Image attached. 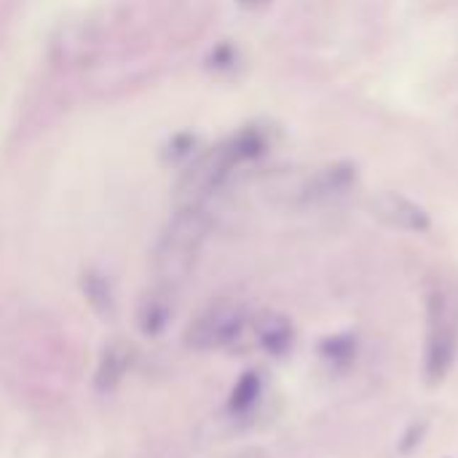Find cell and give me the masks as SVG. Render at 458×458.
<instances>
[{
  "instance_id": "6",
  "label": "cell",
  "mask_w": 458,
  "mask_h": 458,
  "mask_svg": "<svg viewBox=\"0 0 458 458\" xmlns=\"http://www.w3.org/2000/svg\"><path fill=\"white\" fill-rule=\"evenodd\" d=\"M255 335H257L263 349H268L271 354H281L289 346V340H292V327H289V322L284 316L268 311L257 319Z\"/></svg>"
},
{
  "instance_id": "7",
  "label": "cell",
  "mask_w": 458,
  "mask_h": 458,
  "mask_svg": "<svg viewBox=\"0 0 458 458\" xmlns=\"http://www.w3.org/2000/svg\"><path fill=\"white\" fill-rule=\"evenodd\" d=\"M84 292H86V298H89V303H91L99 313L113 311V295H110L108 279H102L99 274H89L84 281Z\"/></svg>"
},
{
  "instance_id": "1",
  "label": "cell",
  "mask_w": 458,
  "mask_h": 458,
  "mask_svg": "<svg viewBox=\"0 0 458 458\" xmlns=\"http://www.w3.org/2000/svg\"><path fill=\"white\" fill-rule=\"evenodd\" d=\"M206 236V215L196 204H182L156 244L153 263L161 279L177 281L188 274Z\"/></svg>"
},
{
  "instance_id": "3",
  "label": "cell",
  "mask_w": 458,
  "mask_h": 458,
  "mask_svg": "<svg viewBox=\"0 0 458 458\" xmlns=\"http://www.w3.org/2000/svg\"><path fill=\"white\" fill-rule=\"evenodd\" d=\"M247 325V308L239 301H215L185 330V343L196 351H215L233 343Z\"/></svg>"
},
{
  "instance_id": "2",
  "label": "cell",
  "mask_w": 458,
  "mask_h": 458,
  "mask_svg": "<svg viewBox=\"0 0 458 458\" xmlns=\"http://www.w3.org/2000/svg\"><path fill=\"white\" fill-rule=\"evenodd\" d=\"M458 354V298L450 289H437L429 301L426 325V375L442 381Z\"/></svg>"
},
{
  "instance_id": "5",
  "label": "cell",
  "mask_w": 458,
  "mask_h": 458,
  "mask_svg": "<svg viewBox=\"0 0 458 458\" xmlns=\"http://www.w3.org/2000/svg\"><path fill=\"white\" fill-rule=\"evenodd\" d=\"M169 322H172V303L164 292H153L140 303L137 325L145 335H161Z\"/></svg>"
},
{
  "instance_id": "4",
  "label": "cell",
  "mask_w": 458,
  "mask_h": 458,
  "mask_svg": "<svg viewBox=\"0 0 458 458\" xmlns=\"http://www.w3.org/2000/svg\"><path fill=\"white\" fill-rule=\"evenodd\" d=\"M134 362V351L129 343L123 340H116V343H108L102 357H99V364H96V375H94V384L99 391H110L126 378L129 367Z\"/></svg>"
},
{
  "instance_id": "8",
  "label": "cell",
  "mask_w": 458,
  "mask_h": 458,
  "mask_svg": "<svg viewBox=\"0 0 458 458\" xmlns=\"http://www.w3.org/2000/svg\"><path fill=\"white\" fill-rule=\"evenodd\" d=\"M260 394V378L257 373H247L241 378L236 389H233V397H230V408L233 410H247L255 402V397Z\"/></svg>"
}]
</instances>
